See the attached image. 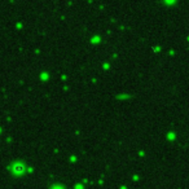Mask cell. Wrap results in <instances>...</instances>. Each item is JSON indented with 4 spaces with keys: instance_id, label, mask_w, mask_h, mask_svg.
<instances>
[{
    "instance_id": "obj_2",
    "label": "cell",
    "mask_w": 189,
    "mask_h": 189,
    "mask_svg": "<svg viewBox=\"0 0 189 189\" xmlns=\"http://www.w3.org/2000/svg\"><path fill=\"white\" fill-rule=\"evenodd\" d=\"M53 189H63V188H62V187H54Z\"/></svg>"
},
{
    "instance_id": "obj_1",
    "label": "cell",
    "mask_w": 189,
    "mask_h": 189,
    "mask_svg": "<svg viewBox=\"0 0 189 189\" xmlns=\"http://www.w3.org/2000/svg\"><path fill=\"white\" fill-rule=\"evenodd\" d=\"M25 171V166L22 163H16L13 166V172L14 174H22Z\"/></svg>"
}]
</instances>
